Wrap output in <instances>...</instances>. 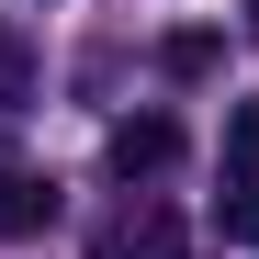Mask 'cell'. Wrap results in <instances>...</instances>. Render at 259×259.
Instances as JSON below:
<instances>
[{
	"label": "cell",
	"instance_id": "cell-1",
	"mask_svg": "<svg viewBox=\"0 0 259 259\" xmlns=\"http://www.w3.org/2000/svg\"><path fill=\"white\" fill-rule=\"evenodd\" d=\"M102 158H113V181H158V169L181 158V124H169V113H124Z\"/></svg>",
	"mask_w": 259,
	"mask_h": 259
},
{
	"label": "cell",
	"instance_id": "cell-5",
	"mask_svg": "<svg viewBox=\"0 0 259 259\" xmlns=\"http://www.w3.org/2000/svg\"><path fill=\"white\" fill-rule=\"evenodd\" d=\"M226 169H237V181H259V102L226 113Z\"/></svg>",
	"mask_w": 259,
	"mask_h": 259
},
{
	"label": "cell",
	"instance_id": "cell-4",
	"mask_svg": "<svg viewBox=\"0 0 259 259\" xmlns=\"http://www.w3.org/2000/svg\"><path fill=\"white\" fill-rule=\"evenodd\" d=\"M214 226H226V248H259V181H226V192H214Z\"/></svg>",
	"mask_w": 259,
	"mask_h": 259
},
{
	"label": "cell",
	"instance_id": "cell-3",
	"mask_svg": "<svg viewBox=\"0 0 259 259\" xmlns=\"http://www.w3.org/2000/svg\"><path fill=\"white\" fill-rule=\"evenodd\" d=\"M23 102H34V34L0 23V113H23Z\"/></svg>",
	"mask_w": 259,
	"mask_h": 259
},
{
	"label": "cell",
	"instance_id": "cell-2",
	"mask_svg": "<svg viewBox=\"0 0 259 259\" xmlns=\"http://www.w3.org/2000/svg\"><path fill=\"white\" fill-rule=\"evenodd\" d=\"M46 226H57V181L0 158V237H46Z\"/></svg>",
	"mask_w": 259,
	"mask_h": 259
},
{
	"label": "cell",
	"instance_id": "cell-6",
	"mask_svg": "<svg viewBox=\"0 0 259 259\" xmlns=\"http://www.w3.org/2000/svg\"><path fill=\"white\" fill-rule=\"evenodd\" d=\"M158 68H169V79H203V68H214V34H169Z\"/></svg>",
	"mask_w": 259,
	"mask_h": 259
},
{
	"label": "cell",
	"instance_id": "cell-7",
	"mask_svg": "<svg viewBox=\"0 0 259 259\" xmlns=\"http://www.w3.org/2000/svg\"><path fill=\"white\" fill-rule=\"evenodd\" d=\"M237 23H248V34H259V0H237Z\"/></svg>",
	"mask_w": 259,
	"mask_h": 259
}]
</instances>
